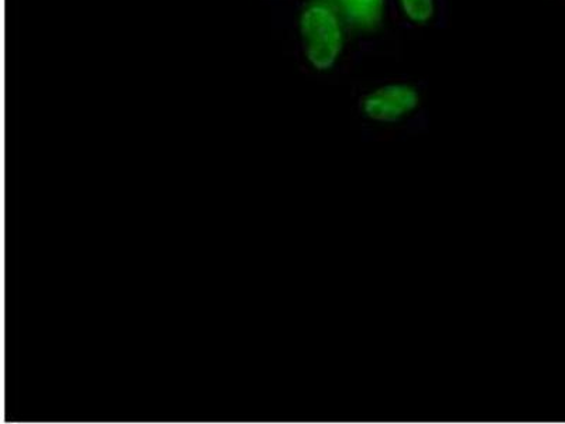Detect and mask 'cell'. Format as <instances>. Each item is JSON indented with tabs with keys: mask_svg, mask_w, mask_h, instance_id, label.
<instances>
[{
	"mask_svg": "<svg viewBox=\"0 0 565 424\" xmlns=\"http://www.w3.org/2000/svg\"><path fill=\"white\" fill-rule=\"evenodd\" d=\"M403 12L417 24H427L434 17V0H401Z\"/></svg>",
	"mask_w": 565,
	"mask_h": 424,
	"instance_id": "4",
	"label": "cell"
},
{
	"mask_svg": "<svg viewBox=\"0 0 565 424\" xmlns=\"http://www.w3.org/2000/svg\"><path fill=\"white\" fill-rule=\"evenodd\" d=\"M351 34L370 35L380 32L385 20V0H330Z\"/></svg>",
	"mask_w": 565,
	"mask_h": 424,
	"instance_id": "3",
	"label": "cell"
},
{
	"mask_svg": "<svg viewBox=\"0 0 565 424\" xmlns=\"http://www.w3.org/2000/svg\"><path fill=\"white\" fill-rule=\"evenodd\" d=\"M418 104L420 94L412 85H383L361 99V113L373 123L395 124L415 113Z\"/></svg>",
	"mask_w": 565,
	"mask_h": 424,
	"instance_id": "2",
	"label": "cell"
},
{
	"mask_svg": "<svg viewBox=\"0 0 565 424\" xmlns=\"http://www.w3.org/2000/svg\"><path fill=\"white\" fill-rule=\"evenodd\" d=\"M300 33L307 60L316 70L327 71L337 64L350 32L330 0H307Z\"/></svg>",
	"mask_w": 565,
	"mask_h": 424,
	"instance_id": "1",
	"label": "cell"
}]
</instances>
